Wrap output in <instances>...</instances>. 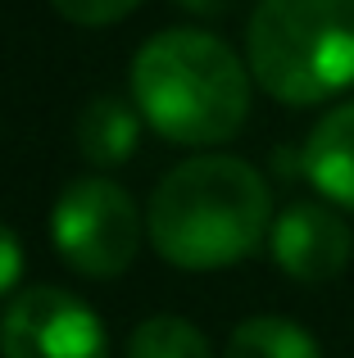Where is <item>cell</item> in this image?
I'll return each instance as SVG.
<instances>
[{
    "mask_svg": "<svg viewBox=\"0 0 354 358\" xmlns=\"http://www.w3.org/2000/svg\"><path fill=\"white\" fill-rule=\"evenodd\" d=\"M177 5H182L186 14H195V18H218V14H232L236 0H177Z\"/></svg>",
    "mask_w": 354,
    "mask_h": 358,
    "instance_id": "obj_13",
    "label": "cell"
},
{
    "mask_svg": "<svg viewBox=\"0 0 354 358\" xmlns=\"http://www.w3.org/2000/svg\"><path fill=\"white\" fill-rule=\"evenodd\" d=\"M227 358H323L318 341L291 317H246L227 341Z\"/></svg>",
    "mask_w": 354,
    "mask_h": 358,
    "instance_id": "obj_9",
    "label": "cell"
},
{
    "mask_svg": "<svg viewBox=\"0 0 354 358\" xmlns=\"http://www.w3.org/2000/svg\"><path fill=\"white\" fill-rule=\"evenodd\" d=\"M50 241L73 272L109 281L132 268L141 250V213L109 177H78L55 200Z\"/></svg>",
    "mask_w": 354,
    "mask_h": 358,
    "instance_id": "obj_4",
    "label": "cell"
},
{
    "mask_svg": "<svg viewBox=\"0 0 354 358\" xmlns=\"http://www.w3.org/2000/svg\"><path fill=\"white\" fill-rule=\"evenodd\" d=\"M18 277H23V245H18V236L0 222V299L18 286Z\"/></svg>",
    "mask_w": 354,
    "mask_h": 358,
    "instance_id": "obj_12",
    "label": "cell"
},
{
    "mask_svg": "<svg viewBox=\"0 0 354 358\" xmlns=\"http://www.w3.org/2000/svg\"><path fill=\"white\" fill-rule=\"evenodd\" d=\"M250 78L282 105L354 87V0H259L246 27Z\"/></svg>",
    "mask_w": 354,
    "mask_h": 358,
    "instance_id": "obj_3",
    "label": "cell"
},
{
    "mask_svg": "<svg viewBox=\"0 0 354 358\" xmlns=\"http://www.w3.org/2000/svg\"><path fill=\"white\" fill-rule=\"evenodd\" d=\"M136 114L177 145H222L246 127L250 64L227 41L195 27L150 36L132 59Z\"/></svg>",
    "mask_w": 354,
    "mask_h": 358,
    "instance_id": "obj_2",
    "label": "cell"
},
{
    "mask_svg": "<svg viewBox=\"0 0 354 358\" xmlns=\"http://www.w3.org/2000/svg\"><path fill=\"white\" fill-rule=\"evenodd\" d=\"M0 358H109V336L73 290L32 286L0 313Z\"/></svg>",
    "mask_w": 354,
    "mask_h": 358,
    "instance_id": "obj_5",
    "label": "cell"
},
{
    "mask_svg": "<svg viewBox=\"0 0 354 358\" xmlns=\"http://www.w3.org/2000/svg\"><path fill=\"white\" fill-rule=\"evenodd\" d=\"M123 358H213V350L195 322L177 313H155L127 336Z\"/></svg>",
    "mask_w": 354,
    "mask_h": 358,
    "instance_id": "obj_10",
    "label": "cell"
},
{
    "mask_svg": "<svg viewBox=\"0 0 354 358\" xmlns=\"http://www.w3.org/2000/svg\"><path fill=\"white\" fill-rule=\"evenodd\" d=\"M50 5L78 27H109L118 18H127L141 0H50Z\"/></svg>",
    "mask_w": 354,
    "mask_h": 358,
    "instance_id": "obj_11",
    "label": "cell"
},
{
    "mask_svg": "<svg viewBox=\"0 0 354 358\" xmlns=\"http://www.w3.org/2000/svg\"><path fill=\"white\" fill-rule=\"evenodd\" d=\"M155 250L182 272H218L259 250L273 231V195L236 155H191L155 186L146 213Z\"/></svg>",
    "mask_w": 354,
    "mask_h": 358,
    "instance_id": "obj_1",
    "label": "cell"
},
{
    "mask_svg": "<svg viewBox=\"0 0 354 358\" xmlns=\"http://www.w3.org/2000/svg\"><path fill=\"white\" fill-rule=\"evenodd\" d=\"M304 177L318 186L323 200L354 213V100L323 114L304 136L300 150Z\"/></svg>",
    "mask_w": 354,
    "mask_h": 358,
    "instance_id": "obj_7",
    "label": "cell"
},
{
    "mask_svg": "<svg viewBox=\"0 0 354 358\" xmlns=\"http://www.w3.org/2000/svg\"><path fill=\"white\" fill-rule=\"evenodd\" d=\"M268 250L286 277L313 286V281H332L346 272L354 254V231L327 204H291L273 218Z\"/></svg>",
    "mask_w": 354,
    "mask_h": 358,
    "instance_id": "obj_6",
    "label": "cell"
},
{
    "mask_svg": "<svg viewBox=\"0 0 354 358\" xmlns=\"http://www.w3.org/2000/svg\"><path fill=\"white\" fill-rule=\"evenodd\" d=\"M141 145V118L127 100L118 96H96L78 114V150L96 168H118L136 155Z\"/></svg>",
    "mask_w": 354,
    "mask_h": 358,
    "instance_id": "obj_8",
    "label": "cell"
}]
</instances>
